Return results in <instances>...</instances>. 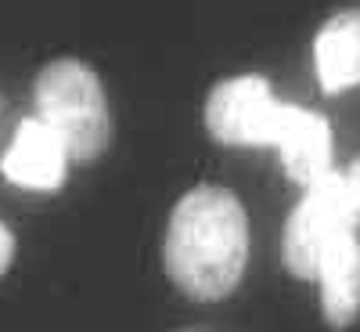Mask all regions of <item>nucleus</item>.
I'll return each instance as SVG.
<instances>
[{"label":"nucleus","instance_id":"nucleus-10","mask_svg":"<svg viewBox=\"0 0 360 332\" xmlns=\"http://www.w3.org/2000/svg\"><path fill=\"white\" fill-rule=\"evenodd\" d=\"M346 188H349V195H353V202H356V209H360V159L349 166V173H346Z\"/></svg>","mask_w":360,"mask_h":332},{"label":"nucleus","instance_id":"nucleus-7","mask_svg":"<svg viewBox=\"0 0 360 332\" xmlns=\"http://www.w3.org/2000/svg\"><path fill=\"white\" fill-rule=\"evenodd\" d=\"M317 285H321V311L328 325L349 328L360 318V238L356 231L339 235L324 250L317 264Z\"/></svg>","mask_w":360,"mask_h":332},{"label":"nucleus","instance_id":"nucleus-5","mask_svg":"<svg viewBox=\"0 0 360 332\" xmlns=\"http://www.w3.org/2000/svg\"><path fill=\"white\" fill-rule=\"evenodd\" d=\"M65 145L58 141V134L40 123L37 116H29L18 123L11 148L0 159V170H4L8 180L33 192H54L65 180Z\"/></svg>","mask_w":360,"mask_h":332},{"label":"nucleus","instance_id":"nucleus-4","mask_svg":"<svg viewBox=\"0 0 360 332\" xmlns=\"http://www.w3.org/2000/svg\"><path fill=\"white\" fill-rule=\"evenodd\" d=\"M281 102L263 76L220 80L205 98V130L220 145H274Z\"/></svg>","mask_w":360,"mask_h":332},{"label":"nucleus","instance_id":"nucleus-2","mask_svg":"<svg viewBox=\"0 0 360 332\" xmlns=\"http://www.w3.org/2000/svg\"><path fill=\"white\" fill-rule=\"evenodd\" d=\"M37 119L65 145L72 163H94L112 141V116L98 73L79 58H54L33 87Z\"/></svg>","mask_w":360,"mask_h":332},{"label":"nucleus","instance_id":"nucleus-8","mask_svg":"<svg viewBox=\"0 0 360 332\" xmlns=\"http://www.w3.org/2000/svg\"><path fill=\"white\" fill-rule=\"evenodd\" d=\"M314 66L328 94L360 83V8H346L328 18L314 37Z\"/></svg>","mask_w":360,"mask_h":332},{"label":"nucleus","instance_id":"nucleus-3","mask_svg":"<svg viewBox=\"0 0 360 332\" xmlns=\"http://www.w3.org/2000/svg\"><path fill=\"white\" fill-rule=\"evenodd\" d=\"M356 224H360V209L346 188L342 173L328 170L314 185H307V195L295 202L281 235V260L288 267V275L307 278V282L317 278V264L324 250L339 235L356 231Z\"/></svg>","mask_w":360,"mask_h":332},{"label":"nucleus","instance_id":"nucleus-9","mask_svg":"<svg viewBox=\"0 0 360 332\" xmlns=\"http://www.w3.org/2000/svg\"><path fill=\"white\" fill-rule=\"evenodd\" d=\"M11 260H15V231L0 221V275H8Z\"/></svg>","mask_w":360,"mask_h":332},{"label":"nucleus","instance_id":"nucleus-1","mask_svg":"<svg viewBox=\"0 0 360 332\" xmlns=\"http://www.w3.org/2000/svg\"><path fill=\"white\" fill-rule=\"evenodd\" d=\"M169 282L191 300H224L249 264V217L227 188L202 185L173 206L162 242Z\"/></svg>","mask_w":360,"mask_h":332},{"label":"nucleus","instance_id":"nucleus-6","mask_svg":"<svg viewBox=\"0 0 360 332\" xmlns=\"http://www.w3.org/2000/svg\"><path fill=\"white\" fill-rule=\"evenodd\" d=\"M274 148L281 152L285 173L303 188L332 170V130H328L324 116H317L310 109L281 105Z\"/></svg>","mask_w":360,"mask_h":332}]
</instances>
